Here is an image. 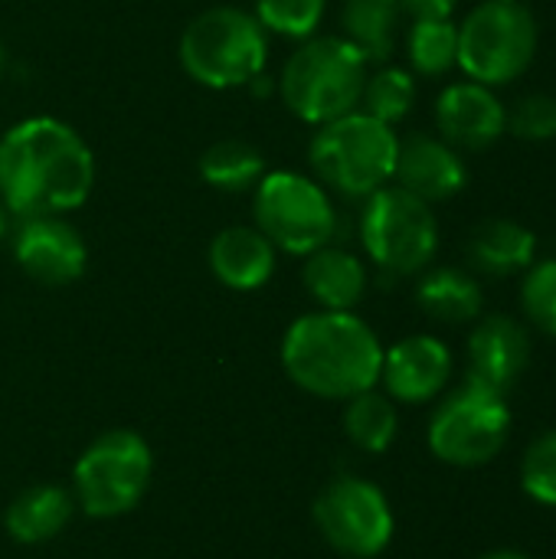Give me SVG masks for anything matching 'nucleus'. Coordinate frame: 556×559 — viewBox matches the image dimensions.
Returning a JSON list of instances; mask_svg holds the SVG:
<instances>
[{"label":"nucleus","mask_w":556,"mask_h":559,"mask_svg":"<svg viewBox=\"0 0 556 559\" xmlns=\"http://www.w3.org/2000/svg\"><path fill=\"white\" fill-rule=\"evenodd\" d=\"M452 377V354L442 341L416 334L383 354L380 380L400 403H429Z\"/></svg>","instance_id":"15"},{"label":"nucleus","mask_w":556,"mask_h":559,"mask_svg":"<svg viewBox=\"0 0 556 559\" xmlns=\"http://www.w3.org/2000/svg\"><path fill=\"white\" fill-rule=\"evenodd\" d=\"M416 102V79L413 72L400 69V66H383L374 75H367L360 105L370 118L383 121V124H397L410 115Z\"/></svg>","instance_id":"26"},{"label":"nucleus","mask_w":556,"mask_h":559,"mask_svg":"<svg viewBox=\"0 0 556 559\" xmlns=\"http://www.w3.org/2000/svg\"><path fill=\"white\" fill-rule=\"evenodd\" d=\"M305 288L324 311H351L364 292H367V269L364 262L341 249V246H321L305 262Z\"/></svg>","instance_id":"18"},{"label":"nucleus","mask_w":556,"mask_h":559,"mask_svg":"<svg viewBox=\"0 0 556 559\" xmlns=\"http://www.w3.org/2000/svg\"><path fill=\"white\" fill-rule=\"evenodd\" d=\"M400 138L390 124L370 118L367 111L341 115L318 124L308 157L321 183L344 197H370L393 180Z\"/></svg>","instance_id":"5"},{"label":"nucleus","mask_w":556,"mask_h":559,"mask_svg":"<svg viewBox=\"0 0 556 559\" xmlns=\"http://www.w3.org/2000/svg\"><path fill=\"white\" fill-rule=\"evenodd\" d=\"M328 0H256V20L265 33H279L285 39H311L321 26Z\"/></svg>","instance_id":"27"},{"label":"nucleus","mask_w":556,"mask_h":559,"mask_svg":"<svg viewBox=\"0 0 556 559\" xmlns=\"http://www.w3.org/2000/svg\"><path fill=\"white\" fill-rule=\"evenodd\" d=\"M367 59L344 36H311L285 62L279 95L308 124H328L357 111L367 85Z\"/></svg>","instance_id":"3"},{"label":"nucleus","mask_w":556,"mask_h":559,"mask_svg":"<svg viewBox=\"0 0 556 559\" xmlns=\"http://www.w3.org/2000/svg\"><path fill=\"white\" fill-rule=\"evenodd\" d=\"M482 559H531V557H524V554H518V550H495V554H485Z\"/></svg>","instance_id":"32"},{"label":"nucleus","mask_w":556,"mask_h":559,"mask_svg":"<svg viewBox=\"0 0 556 559\" xmlns=\"http://www.w3.org/2000/svg\"><path fill=\"white\" fill-rule=\"evenodd\" d=\"M315 521L324 540L347 557L370 559L393 537V511L383 491L364 478H338L315 504Z\"/></svg>","instance_id":"11"},{"label":"nucleus","mask_w":556,"mask_h":559,"mask_svg":"<svg viewBox=\"0 0 556 559\" xmlns=\"http://www.w3.org/2000/svg\"><path fill=\"white\" fill-rule=\"evenodd\" d=\"M197 170H200L203 183H210L213 190H223V193H246V190H256V183L262 180V174H265V157H262V151L252 147L249 141L226 138V141L210 144V147L200 154Z\"/></svg>","instance_id":"23"},{"label":"nucleus","mask_w":556,"mask_h":559,"mask_svg":"<svg viewBox=\"0 0 556 559\" xmlns=\"http://www.w3.org/2000/svg\"><path fill=\"white\" fill-rule=\"evenodd\" d=\"M436 128L456 151H485L508 131V111L482 82H452L436 98Z\"/></svg>","instance_id":"13"},{"label":"nucleus","mask_w":556,"mask_h":559,"mask_svg":"<svg viewBox=\"0 0 556 559\" xmlns=\"http://www.w3.org/2000/svg\"><path fill=\"white\" fill-rule=\"evenodd\" d=\"M3 69H7V52H3V43H0V75H3Z\"/></svg>","instance_id":"34"},{"label":"nucleus","mask_w":556,"mask_h":559,"mask_svg":"<svg viewBox=\"0 0 556 559\" xmlns=\"http://www.w3.org/2000/svg\"><path fill=\"white\" fill-rule=\"evenodd\" d=\"M16 265L39 285H72L88 262V249L62 216H29L13 236Z\"/></svg>","instance_id":"12"},{"label":"nucleus","mask_w":556,"mask_h":559,"mask_svg":"<svg viewBox=\"0 0 556 559\" xmlns=\"http://www.w3.org/2000/svg\"><path fill=\"white\" fill-rule=\"evenodd\" d=\"M151 472L154 459L138 432H105L82 452L72 472L75 498L88 518H121L144 498Z\"/></svg>","instance_id":"9"},{"label":"nucleus","mask_w":556,"mask_h":559,"mask_svg":"<svg viewBox=\"0 0 556 559\" xmlns=\"http://www.w3.org/2000/svg\"><path fill=\"white\" fill-rule=\"evenodd\" d=\"M72 518V498L56 485H39L23 491L7 511V531L20 544L52 540Z\"/></svg>","instance_id":"20"},{"label":"nucleus","mask_w":556,"mask_h":559,"mask_svg":"<svg viewBox=\"0 0 556 559\" xmlns=\"http://www.w3.org/2000/svg\"><path fill=\"white\" fill-rule=\"evenodd\" d=\"M521 485L534 501L556 504V429L541 436V439H534L531 449L524 452Z\"/></svg>","instance_id":"29"},{"label":"nucleus","mask_w":556,"mask_h":559,"mask_svg":"<svg viewBox=\"0 0 556 559\" xmlns=\"http://www.w3.org/2000/svg\"><path fill=\"white\" fill-rule=\"evenodd\" d=\"M95 187V157L82 134L49 115L23 118L0 138V200L20 216H62Z\"/></svg>","instance_id":"1"},{"label":"nucleus","mask_w":556,"mask_h":559,"mask_svg":"<svg viewBox=\"0 0 556 559\" xmlns=\"http://www.w3.org/2000/svg\"><path fill=\"white\" fill-rule=\"evenodd\" d=\"M419 308L442 324H465L482 314V285L462 269H436L416 288Z\"/></svg>","instance_id":"21"},{"label":"nucleus","mask_w":556,"mask_h":559,"mask_svg":"<svg viewBox=\"0 0 556 559\" xmlns=\"http://www.w3.org/2000/svg\"><path fill=\"white\" fill-rule=\"evenodd\" d=\"M282 367L292 383L321 400H351L380 380L383 347L357 314L321 308L285 331Z\"/></svg>","instance_id":"2"},{"label":"nucleus","mask_w":556,"mask_h":559,"mask_svg":"<svg viewBox=\"0 0 556 559\" xmlns=\"http://www.w3.org/2000/svg\"><path fill=\"white\" fill-rule=\"evenodd\" d=\"M537 52V20L521 0H482L459 26V66L488 88L524 75Z\"/></svg>","instance_id":"6"},{"label":"nucleus","mask_w":556,"mask_h":559,"mask_svg":"<svg viewBox=\"0 0 556 559\" xmlns=\"http://www.w3.org/2000/svg\"><path fill=\"white\" fill-rule=\"evenodd\" d=\"M397 409L387 396L367 390L351 396V406L344 413V429L351 442L364 452H387L397 439Z\"/></svg>","instance_id":"25"},{"label":"nucleus","mask_w":556,"mask_h":559,"mask_svg":"<svg viewBox=\"0 0 556 559\" xmlns=\"http://www.w3.org/2000/svg\"><path fill=\"white\" fill-rule=\"evenodd\" d=\"M393 177H397V187L410 190L429 206L452 200L469 183V170L459 151L433 134H413L400 141Z\"/></svg>","instance_id":"14"},{"label":"nucleus","mask_w":556,"mask_h":559,"mask_svg":"<svg viewBox=\"0 0 556 559\" xmlns=\"http://www.w3.org/2000/svg\"><path fill=\"white\" fill-rule=\"evenodd\" d=\"M528 360H531V337L508 314L482 318L469 337V364H472L469 377H475L501 393L521 380Z\"/></svg>","instance_id":"16"},{"label":"nucleus","mask_w":556,"mask_h":559,"mask_svg":"<svg viewBox=\"0 0 556 559\" xmlns=\"http://www.w3.org/2000/svg\"><path fill=\"white\" fill-rule=\"evenodd\" d=\"M459 0H400V10L410 13L413 20H442L452 16Z\"/></svg>","instance_id":"31"},{"label":"nucleus","mask_w":556,"mask_h":559,"mask_svg":"<svg viewBox=\"0 0 556 559\" xmlns=\"http://www.w3.org/2000/svg\"><path fill=\"white\" fill-rule=\"evenodd\" d=\"M406 56L413 72L419 75H446L459 66V26L442 20H416L406 36Z\"/></svg>","instance_id":"24"},{"label":"nucleus","mask_w":556,"mask_h":559,"mask_svg":"<svg viewBox=\"0 0 556 559\" xmlns=\"http://www.w3.org/2000/svg\"><path fill=\"white\" fill-rule=\"evenodd\" d=\"M360 242L383 272L413 275L433 262L439 249V223L426 200L387 183L364 203Z\"/></svg>","instance_id":"8"},{"label":"nucleus","mask_w":556,"mask_h":559,"mask_svg":"<svg viewBox=\"0 0 556 559\" xmlns=\"http://www.w3.org/2000/svg\"><path fill=\"white\" fill-rule=\"evenodd\" d=\"M400 13V0H344V39L357 46L367 62H383L393 52Z\"/></svg>","instance_id":"22"},{"label":"nucleus","mask_w":556,"mask_h":559,"mask_svg":"<svg viewBox=\"0 0 556 559\" xmlns=\"http://www.w3.org/2000/svg\"><path fill=\"white\" fill-rule=\"evenodd\" d=\"M256 229L282 252L311 255L338 233V213L328 190L292 170L262 174L252 193Z\"/></svg>","instance_id":"7"},{"label":"nucleus","mask_w":556,"mask_h":559,"mask_svg":"<svg viewBox=\"0 0 556 559\" xmlns=\"http://www.w3.org/2000/svg\"><path fill=\"white\" fill-rule=\"evenodd\" d=\"M7 223H10V210H7L3 200H0V239L7 236Z\"/></svg>","instance_id":"33"},{"label":"nucleus","mask_w":556,"mask_h":559,"mask_svg":"<svg viewBox=\"0 0 556 559\" xmlns=\"http://www.w3.org/2000/svg\"><path fill=\"white\" fill-rule=\"evenodd\" d=\"M511 429V409L505 403V393L469 377L465 386H459L433 416L429 423V449L446 465L475 468L492 462Z\"/></svg>","instance_id":"10"},{"label":"nucleus","mask_w":556,"mask_h":559,"mask_svg":"<svg viewBox=\"0 0 556 559\" xmlns=\"http://www.w3.org/2000/svg\"><path fill=\"white\" fill-rule=\"evenodd\" d=\"M275 246L256 226H226L210 242V269L233 292H256L275 272Z\"/></svg>","instance_id":"17"},{"label":"nucleus","mask_w":556,"mask_h":559,"mask_svg":"<svg viewBox=\"0 0 556 559\" xmlns=\"http://www.w3.org/2000/svg\"><path fill=\"white\" fill-rule=\"evenodd\" d=\"M508 128L521 141H551L556 138V95L534 92L524 95L508 115Z\"/></svg>","instance_id":"30"},{"label":"nucleus","mask_w":556,"mask_h":559,"mask_svg":"<svg viewBox=\"0 0 556 559\" xmlns=\"http://www.w3.org/2000/svg\"><path fill=\"white\" fill-rule=\"evenodd\" d=\"M521 308L537 331L556 337V259H544L528 269Z\"/></svg>","instance_id":"28"},{"label":"nucleus","mask_w":556,"mask_h":559,"mask_svg":"<svg viewBox=\"0 0 556 559\" xmlns=\"http://www.w3.org/2000/svg\"><path fill=\"white\" fill-rule=\"evenodd\" d=\"M537 236L514 219H485L469 239V262L495 278L534 265Z\"/></svg>","instance_id":"19"},{"label":"nucleus","mask_w":556,"mask_h":559,"mask_svg":"<svg viewBox=\"0 0 556 559\" xmlns=\"http://www.w3.org/2000/svg\"><path fill=\"white\" fill-rule=\"evenodd\" d=\"M269 33L239 7H210L180 36V66L206 88H239L262 75Z\"/></svg>","instance_id":"4"}]
</instances>
